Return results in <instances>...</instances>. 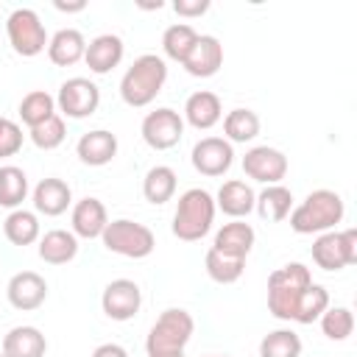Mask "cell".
<instances>
[{
	"instance_id": "obj_13",
	"label": "cell",
	"mask_w": 357,
	"mask_h": 357,
	"mask_svg": "<svg viewBox=\"0 0 357 357\" xmlns=\"http://www.w3.org/2000/svg\"><path fill=\"white\" fill-rule=\"evenodd\" d=\"M100 307L112 321H131L142 307V290L131 279H112L100 293Z\"/></svg>"
},
{
	"instance_id": "obj_21",
	"label": "cell",
	"mask_w": 357,
	"mask_h": 357,
	"mask_svg": "<svg viewBox=\"0 0 357 357\" xmlns=\"http://www.w3.org/2000/svg\"><path fill=\"white\" fill-rule=\"evenodd\" d=\"M254 201H257V192L251 190V184L240 181V178H231V181H223L218 195H215V206L234 218V220H243L254 212Z\"/></svg>"
},
{
	"instance_id": "obj_2",
	"label": "cell",
	"mask_w": 357,
	"mask_h": 357,
	"mask_svg": "<svg viewBox=\"0 0 357 357\" xmlns=\"http://www.w3.org/2000/svg\"><path fill=\"white\" fill-rule=\"evenodd\" d=\"M346 215V204L335 190H312L298 206L290 209V229L296 234L332 231Z\"/></svg>"
},
{
	"instance_id": "obj_16",
	"label": "cell",
	"mask_w": 357,
	"mask_h": 357,
	"mask_svg": "<svg viewBox=\"0 0 357 357\" xmlns=\"http://www.w3.org/2000/svg\"><path fill=\"white\" fill-rule=\"evenodd\" d=\"M70 223H73V234L75 237H84V240H95L103 234L106 223H109V215H106V206L100 198H81L73 204V215H70Z\"/></svg>"
},
{
	"instance_id": "obj_17",
	"label": "cell",
	"mask_w": 357,
	"mask_h": 357,
	"mask_svg": "<svg viewBox=\"0 0 357 357\" xmlns=\"http://www.w3.org/2000/svg\"><path fill=\"white\" fill-rule=\"evenodd\" d=\"M126 56V45L117 33H100L95 36L92 42H86V53H84V61L86 67L95 73V75H106L112 73Z\"/></svg>"
},
{
	"instance_id": "obj_28",
	"label": "cell",
	"mask_w": 357,
	"mask_h": 357,
	"mask_svg": "<svg viewBox=\"0 0 357 357\" xmlns=\"http://www.w3.org/2000/svg\"><path fill=\"white\" fill-rule=\"evenodd\" d=\"M142 195L153 206L167 204L176 195V170L167 165H153L142 178Z\"/></svg>"
},
{
	"instance_id": "obj_38",
	"label": "cell",
	"mask_w": 357,
	"mask_h": 357,
	"mask_svg": "<svg viewBox=\"0 0 357 357\" xmlns=\"http://www.w3.org/2000/svg\"><path fill=\"white\" fill-rule=\"evenodd\" d=\"M20 148H22V128L14 120L0 114V159L14 156Z\"/></svg>"
},
{
	"instance_id": "obj_4",
	"label": "cell",
	"mask_w": 357,
	"mask_h": 357,
	"mask_svg": "<svg viewBox=\"0 0 357 357\" xmlns=\"http://www.w3.org/2000/svg\"><path fill=\"white\" fill-rule=\"evenodd\" d=\"M215 198L201 190V187H190L178 195V204H176V212H173V234L184 243H195L201 237L209 234L212 223H215Z\"/></svg>"
},
{
	"instance_id": "obj_12",
	"label": "cell",
	"mask_w": 357,
	"mask_h": 357,
	"mask_svg": "<svg viewBox=\"0 0 357 357\" xmlns=\"http://www.w3.org/2000/svg\"><path fill=\"white\" fill-rule=\"evenodd\" d=\"M190 162L201 176L218 178L234 165V145L226 142L223 137H204L192 145Z\"/></svg>"
},
{
	"instance_id": "obj_3",
	"label": "cell",
	"mask_w": 357,
	"mask_h": 357,
	"mask_svg": "<svg viewBox=\"0 0 357 357\" xmlns=\"http://www.w3.org/2000/svg\"><path fill=\"white\" fill-rule=\"evenodd\" d=\"M312 284V273L304 262H287L268 276V312L279 321H293L304 290Z\"/></svg>"
},
{
	"instance_id": "obj_33",
	"label": "cell",
	"mask_w": 357,
	"mask_h": 357,
	"mask_svg": "<svg viewBox=\"0 0 357 357\" xmlns=\"http://www.w3.org/2000/svg\"><path fill=\"white\" fill-rule=\"evenodd\" d=\"M53 114H56V98H53L50 92H45V89H33V92H28V95L20 100V120H22L28 128L45 123V120L53 117Z\"/></svg>"
},
{
	"instance_id": "obj_19",
	"label": "cell",
	"mask_w": 357,
	"mask_h": 357,
	"mask_svg": "<svg viewBox=\"0 0 357 357\" xmlns=\"http://www.w3.org/2000/svg\"><path fill=\"white\" fill-rule=\"evenodd\" d=\"M75 156L89 167H103L117 156V137L106 128L86 131L75 145Z\"/></svg>"
},
{
	"instance_id": "obj_42",
	"label": "cell",
	"mask_w": 357,
	"mask_h": 357,
	"mask_svg": "<svg viewBox=\"0 0 357 357\" xmlns=\"http://www.w3.org/2000/svg\"><path fill=\"white\" fill-rule=\"evenodd\" d=\"M209 357H226V354H209Z\"/></svg>"
},
{
	"instance_id": "obj_10",
	"label": "cell",
	"mask_w": 357,
	"mask_h": 357,
	"mask_svg": "<svg viewBox=\"0 0 357 357\" xmlns=\"http://www.w3.org/2000/svg\"><path fill=\"white\" fill-rule=\"evenodd\" d=\"M139 134H142V139H145L148 148H153V151H170L184 137V117L176 109H170V106L153 109V112H148L142 117Z\"/></svg>"
},
{
	"instance_id": "obj_37",
	"label": "cell",
	"mask_w": 357,
	"mask_h": 357,
	"mask_svg": "<svg viewBox=\"0 0 357 357\" xmlns=\"http://www.w3.org/2000/svg\"><path fill=\"white\" fill-rule=\"evenodd\" d=\"M318 321H321V332L337 343L354 332V312L349 307H326V312Z\"/></svg>"
},
{
	"instance_id": "obj_39",
	"label": "cell",
	"mask_w": 357,
	"mask_h": 357,
	"mask_svg": "<svg viewBox=\"0 0 357 357\" xmlns=\"http://www.w3.org/2000/svg\"><path fill=\"white\" fill-rule=\"evenodd\" d=\"M173 11L178 14V17H201V14H206L209 11V0H176L173 3Z\"/></svg>"
},
{
	"instance_id": "obj_25",
	"label": "cell",
	"mask_w": 357,
	"mask_h": 357,
	"mask_svg": "<svg viewBox=\"0 0 357 357\" xmlns=\"http://www.w3.org/2000/svg\"><path fill=\"white\" fill-rule=\"evenodd\" d=\"M47 340L36 326H14L3 337V354L6 357H45Z\"/></svg>"
},
{
	"instance_id": "obj_9",
	"label": "cell",
	"mask_w": 357,
	"mask_h": 357,
	"mask_svg": "<svg viewBox=\"0 0 357 357\" xmlns=\"http://www.w3.org/2000/svg\"><path fill=\"white\" fill-rule=\"evenodd\" d=\"M56 106L64 117L70 120H84V117H92L100 106V89L95 81L84 78V75H75V78H67L61 86H59V95H56Z\"/></svg>"
},
{
	"instance_id": "obj_29",
	"label": "cell",
	"mask_w": 357,
	"mask_h": 357,
	"mask_svg": "<svg viewBox=\"0 0 357 357\" xmlns=\"http://www.w3.org/2000/svg\"><path fill=\"white\" fill-rule=\"evenodd\" d=\"M259 134V117L254 109H231L223 117V139L226 142H251Z\"/></svg>"
},
{
	"instance_id": "obj_14",
	"label": "cell",
	"mask_w": 357,
	"mask_h": 357,
	"mask_svg": "<svg viewBox=\"0 0 357 357\" xmlns=\"http://www.w3.org/2000/svg\"><path fill=\"white\" fill-rule=\"evenodd\" d=\"M6 298H8V304L14 310H22V312L39 310L45 304V298H47V282L36 271H20V273H14L8 279Z\"/></svg>"
},
{
	"instance_id": "obj_15",
	"label": "cell",
	"mask_w": 357,
	"mask_h": 357,
	"mask_svg": "<svg viewBox=\"0 0 357 357\" xmlns=\"http://www.w3.org/2000/svg\"><path fill=\"white\" fill-rule=\"evenodd\" d=\"M192 78H212L223 67V45L212 33H198V42L192 45L190 56L181 64Z\"/></svg>"
},
{
	"instance_id": "obj_22",
	"label": "cell",
	"mask_w": 357,
	"mask_h": 357,
	"mask_svg": "<svg viewBox=\"0 0 357 357\" xmlns=\"http://www.w3.org/2000/svg\"><path fill=\"white\" fill-rule=\"evenodd\" d=\"M254 240H257V231L251 229V223H245V220H231V223H223V226L215 231L212 248L220 251V254L245 259V257L251 254V248H254Z\"/></svg>"
},
{
	"instance_id": "obj_11",
	"label": "cell",
	"mask_w": 357,
	"mask_h": 357,
	"mask_svg": "<svg viewBox=\"0 0 357 357\" xmlns=\"http://www.w3.org/2000/svg\"><path fill=\"white\" fill-rule=\"evenodd\" d=\"M243 173L265 187L271 184H282V178L287 176V156L279 148L271 145H254L245 151L243 156Z\"/></svg>"
},
{
	"instance_id": "obj_26",
	"label": "cell",
	"mask_w": 357,
	"mask_h": 357,
	"mask_svg": "<svg viewBox=\"0 0 357 357\" xmlns=\"http://www.w3.org/2000/svg\"><path fill=\"white\" fill-rule=\"evenodd\" d=\"M3 234H6V240L11 243V245H33V243H39V237H42V226H39V218H36V212H31V209H11L8 212V218L3 220Z\"/></svg>"
},
{
	"instance_id": "obj_43",
	"label": "cell",
	"mask_w": 357,
	"mask_h": 357,
	"mask_svg": "<svg viewBox=\"0 0 357 357\" xmlns=\"http://www.w3.org/2000/svg\"><path fill=\"white\" fill-rule=\"evenodd\" d=\"M0 357H6V354H3V351H0Z\"/></svg>"
},
{
	"instance_id": "obj_40",
	"label": "cell",
	"mask_w": 357,
	"mask_h": 357,
	"mask_svg": "<svg viewBox=\"0 0 357 357\" xmlns=\"http://www.w3.org/2000/svg\"><path fill=\"white\" fill-rule=\"evenodd\" d=\"M92 357H128V351H126L120 343H100V346L92 351Z\"/></svg>"
},
{
	"instance_id": "obj_24",
	"label": "cell",
	"mask_w": 357,
	"mask_h": 357,
	"mask_svg": "<svg viewBox=\"0 0 357 357\" xmlns=\"http://www.w3.org/2000/svg\"><path fill=\"white\" fill-rule=\"evenodd\" d=\"M39 259L47 265H67L78 254V237L67 229H50L39 237Z\"/></svg>"
},
{
	"instance_id": "obj_31",
	"label": "cell",
	"mask_w": 357,
	"mask_h": 357,
	"mask_svg": "<svg viewBox=\"0 0 357 357\" xmlns=\"http://www.w3.org/2000/svg\"><path fill=\"white\" fill-rule=\"evenodd\" d=\"M195 42H198V31L192 25H187V22H176V25H170L162 33V50H165V56L173 59V61H178V64H184V59L190 56V50H192Z\"/></svg>"
},
{
	"instance_id": "obj_41",
	"label": "cell",
	"mask_w": 357,
	"mask_h": 357,
	"mask_svg": "<svg viewBox=\"0 0 357 357\" xmlns=\"http://www.w3.org/2000/svg\"><path fill=\"white\" fill-rule=\"evenodd\" d=\"M53 6H56V11H67V14H75V11H84L86 8L84 0H78V3H61V0H56Z\"/></svg>"
},
{
	"instance_id": "obj_23",
	"label": "cell",
	"mask_w": 357,
	"mask_h": 357,
	"mask_svg": "<svg viewBox=\"0 0 357 357\" xmlns=\"http://www.w3.org/2000/svg\"><path fill=\"white\" fill-rule=\"evenodd\" d=\"M86 53V39L78 28H61L47 39V59L56 67H73L84 59Z\"/></svg>"
},
{
	"instance_id": "obj_7",
	"label": "cell",
	"mask_w": 357,
	"mask_h": 357,
	"mask_svg": "<svg viewBox=\"0 0 357 357\" xmlns=\"http://www.w3.org/2000/svg\"><path fill=\"white\" fill-rule=\"evenodd\" d=\"M6 33L17 56L33 59L47 47V31L45 22L33 8H14L6 20Z\"/></svg>"
},
{
	"instance_id": "obj_5",
	"label": "cell",
	"mask_w": 357,
	"mask_h": 357,
	"mask_svg": "<svg viewBox=\"0 0 357 357\" xmlns=\"http://www.w3.org/2000/svg\"><path fill=\"white\" fill-rule=\"evenodd\" d=\"M192 332H195L192 315L181 307H170L151 326L145 337V351L148 357H181Z\"/></svg>"
},
{
	"instance_id": "obj_35",
	"label": "cell",
	"mask_w": 357,
	"mask_h": 357,
	"mask_svg": "<svg viewBox=\"0 0 357 357\" xmlns=\"http://www.w3.org/2000/svg\"><path fill=\"white\" fill-rule=\"evenodd\" d=\"M28 137H31V142H33L39 151H53V148H59V145L64 142V137H67L64 117L56 112V114H53V117H47L45 123H39V126L28 128Z\"/></svg>"
},
{
	"instance_id": "obj_1",
	"label": "cell",
	"mask_w": 357,
	"mask_h": 357,
	"mask_svg": "<svg viewBox=\"0 0 357 357\" xmlns=\"http://www.w3.org/2000/svg\"><path fill=\"white\" fill-rule=\"evenodd\" d=\"M167 81V64L156 53H142L120 78V98L131 109H142L156 100Z\"/></svg>"
},
{
	"instance_id": "obj_30",
	"label": "cell",
	"mask_w": 357,
	"mask_h": 357,
	"mask_svg": "<svg viewBox=\"0 0 357 357\" xmlns=\"http://www.w3.org/2000/svg\"><path fill=\"white\" fill-rule=\"evenodd\" d=\"M28 198V176L17 165H0V206L20 209Z\"/></svg>"
},
{
	"instance_id": "obj_18",
	"label": "cell",
	"mask_w": 357,
	"mask_h": 357,
	"mask_svg": "<svg viewBox=\"0 0 357 357\" xmlns=\"http://www.w3.org/2000/svg\"><path fill=\"white\" fill-rule=\"evenodd\" d=\"M73 206V190L64 178H42L33 187V209L45 218H59Z\"/></svg>"
},
{
	"instance_id": "obj_27",
	"label": "cell",
	"mask_w": 357,
	"mask_h": 357,
	"mask_svg": "<svg viewBox=\"0 0 357 357\" xmlns=\"http://www.w3.org/2000/svg\"><path fill=\"white\" fill-rule=\"evenodd\" d=\"M254 209H257V215H259L262 220L279 223V220H284V218L290 215V209H293V192H290L284 184H271V187H265V190L257 195Z\"/></svg>"
},
{
	"instance_id": "obj_34",
	"label": "cell",
	"mask_w": 357,
	"mask_h": 357,
	"mask_svg": "<svg viewBox=\"0 0 357 357\" xmlns=\"http://www.w3.org/2000/svg\"><path fill=\"white\" fill-rule=\"evenodd\" d=\"M259 357H301V337L293 329H273L259 340Z\"/></svg>"
},
{
	"instance_id": "obj_20",
	"label": "cell",
	"mask_w": 357,
	"mask_h": 357,
	"mask_svg": "<svg viewBox=\"0 0 357 357\" xmlns=\"http://www.w3.org/2000/svg\"><path fill=\"white\" fill-rule=\"evenodd\" d=\"M223 117V103L215 92L209 89H198L187 98L184 103V123H190L198 131H209L212 126H218Z\"/></svg>"
},
{
	"instance_id": "obj_32",
	"label": "cell",
	"mask_w": 357,
	"mask_h": 357,
	"mask_svg": "<svg viewBox=\"0 0 357 357\" xmlns=\"http://www.w3.org/2000/svg\"><path fill=\"white\" fill-rule=\"evenodd\" d=\"M204 268H206V276L212 282L234 284L245 271V259H237V257H229V254H220V251L209 248L206 257H204Z\"/></svg>"
},
{
	"instance_id": "obj_36",
	"label": "cell",
	"mask_w": 357,
	"mask_h": 357,
	"mask_svg": "<svg viewBox=\"0 0 357 357\" xmlns=\"http://www.w3.org/2000/svg\"><path fill=\"white\" fill-rule=\"evenodd\" d=\"M326 307H329V290H326L324 284H315V282H312V284L304 290L293 321H298V324H312V321H318V318L326 312Z\"/></svg>"
},
{
	"instance_id": "obj_44",
	"label": "cell",
	"mask_w": 357,
	"mask_h": 357,
	"mask_svg": "<svg viewBox=\"0 0 357 357\" xmlns=\"http://www.w3.org/2000/svg\"><path fill=\"white\" fill-rule=\"evenodd\" d=\"M181 357H184V354H181Z\"/></svg>"
},
{
	"instance_id": "obj_6",
	"label": "cell",
	"mask_w": 357,
	"mask_h": 357,
	"mask_svg": "<svg viewBox=\"0 0 357 357\" xmlns=\"http://www.w3.org/2000/svg\"><path fill=\"white\" fill-rule=\"evenodd\" d=\"M100 243H103L106 251L128 257V259H145L156 248L153 231L145 223H137V220H128V218L109 220L103 234H100Z\"/></svg>"
},
{
	"instance_id": "obj_8",
	"label": "cell",
	"mask_w": 357,
	"mask_h": 357,
	"mask_svg": "<svg viewBox=\"0 0 357 357\" xmlns=\"http://www.w3.org/2000/svg\"><path fill=\"white\" fill-rule=\"evenodd\" d=\"M312 262L321 271H343L357 262V231H324L312 243Z\"/></svg>"
}]
</instances>
